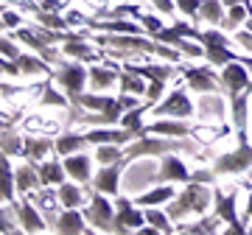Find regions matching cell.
Wrapping results in <instances>:
<instances>
[{"instance_id":"cell-19","label":"cell","mask_w":252,"mask_h":235,"mask_svg":"<svg viewBox=\"0 0 252 235\" xmlns=\"http://www.w3.org/2000/svg\"><path fill=\"white\" fill-rule=\"evenodd\" d=\"M87 26L93 31H104V34H146V28L140 23L132 20H98V17H87Z\"/></svg>"},{"instance_id":"cell-34","label":"cell","mask_w":252,"mask_h":235,"mask_svg":"<svg viewBox=\"0 0 252 235\" xmlns=\"http://www.w3.org/2000/svg\"><path fill=\"white\" fill-rule=\"evenodd\" d=\"M199 118H221L224 115V101H221V92H205V98L199 101Z\"/></svg>"},{"instance_id":"cell-41","label":"cell","mask_w":252,"mask_h":235,"mask_svg":"<svg viewBox=\"0 0 252 235\" xmlns=\"http://www.w3.org/2000/svg\"><path fill=\"white\" fill-rule=\"evenodd\" d=\"M146 221H149L152 227H157V230L165 233V235L177 230V227H174V218L168 216V210L162 213V210H157V207H146Z\"/></svg>"},{"instance_id":"cell-58","label":"cell","mask_w":252,"mask_h":235,"mask_svg":"<svg viewBox=\"0 0 252 235\" xmlns=\"http://www.w3.org/2000/svg\"><path fill=\"white\" fill-rule=\"evenodd\" d=\"M238 59H241V62L247 64V67H250V73H252V56H238Z\"/></svg>"},{"instance_id":"cell-51","label":"cell","mask_w":252,"mask_h":235,"mask_svg":"<svg viewBox=\"0 0 252 235\" xmlns=\"http://www.w3.org/2000/svg\"><path fill=\"white\" fill-rule=\"evenodd\" d=\"M162 92H165V82H152L149 84V90H146V101L157 104V101L162 98Z\"/></svg>"},{"instance_id":"cell-14","label":"cell","mask_w":252,"mask_h":235,"mask_svg":"<svg viewBox=\"0 0 252 235\" xmlns=\"http://www.w3.org/2000/svg\"><path fill=\"white\" fill-rule=\"evenodd\" d=\"M14 213H17V221H20V230H23V233H42V230H51L48 218H42V210L36 207L28 196L14 207Z\"/></svg>"},{"instance_id":"cell-48","label":"cell","mask_w":252,"mask_h":235,"mask_svg":"<svg viewBox=\"0 0 252 235\" xmlns=\"http://www.w3.org/2000/svg\"><path fill=\"white\" fill-rule=\"evenodd\" d=\"M0 51H3L6 59H17L20 56V48L14 45V36H3V39H0Z\"/></svg>"},{"instance_id":"cell-23","label":"cell","mask_w":252,"mask_h":235,"mask_svg":"<svg viewBox=\"0 0 252 235\" xmlns=\"http://www.w3.org/2000/svg\"><path fill=\"white\" fill-rule=\"evenodd\" d=\"M84 135H87V143L90 146H104V143L129 146L135 140L132 132H126V129H90V132H84Z\"/></svg>"},{"instance_id":"cell-12","label":"cell","mask_w":252,"mask_h":235,"mask_svg":"<svg viewBox=\"0 0 252 235\" xmlns=\"http://www.w3.org/2000/svg\"><path fill=\"white\" fill-rule=\"evenodd\" d=\"M250 84H252V73L241 59H235V62H230V64L221 67V87H224V92L230 95V98L238 95L241 90H247Z\"/></svg>"},{"instance_id":"cell-27","label":"cell","mask_w":252,"mask_h":235,"mask_svg":"<svg viewBox=\"0 0 252 235\" xmlns=\"http://www.w3.org/2000/svg\"><path fill=\"white\" fill-rule=\"evenodd\" d=\"M14 62H17L23 76H39V73H42V76H56V73L51 70V62H45L39 54H20Z\"/></svg>"},{"instance_id":"cell-20","label":"cell","mask_w":252,"mask_h":235,"mask_svg":"<svg viewBox=\"0 0 252 235\" xmlns=\"http://www.w3.org/2000/svg\"><path fill=\"white\" fill-rule=\"evenodd\" d=\"M149 129V135H162V137H190L193 126L185 123L182 118H157Z\"/></svg>"},{"instance_id":"cell-46","label":"cell","mask_w":252,"mask_h":235,"mask_svg":"<svg viewBox=\"0 0 252 235\" xmlns=\"http://www.w3.org/2000/svg\"><path fill=\"white\" fill-rule=\"evenodd\" d=\"M135 17L140 20V26L146 28V34H149V36H152V34H157V31H162L160 17H154V14H143V11H137Z\"/></svg>"},{"instance_id":"cell-2","label":"cell","mask_w":252,"mask_h":235,"mask_svg":"<svg viewBox=\"0 0 252 235\" xmlns=\"http://www.w3.org/2000/svg\"><path fill=\"white\" fill-rule=\"evenodd\" d=\"M199 148H202V146L193 143V140H188V137L143 135V137H137V140H132V143L126 146L121 163L129 165V163H135V160H140V157H162V154H171V151H188V154L196 157V154H202Z\"/></svg>"},{"instance_id":"cell-40","label":"cell","mask_w":252,"mask_h":235,"mask_svg":"<svg viewBox=\"0 0 252 235\" xmlns=\"http://www.w3.org/2000/svg\"><path fill=\"white\" fill-rule=\"evenodd\" d=\"M34 20L36 26H45V28H56V31H67V20L59 14V11H48V9H39L34 11Z\"/></svg>"},{"instance_id":"cell-9","label":"cell","mask_w":252,"mask_h":235,"mask_svg":"<svg viewBox=\"0 0 252 235\" xmlns=\"http://www.w3.org/2000/svg\"><path fill=\"white\" fill-rule=\"evenodd\" d=\"M193 112H196V109H193V104H190L188 92L180 90V87H177L174 92H168L162 104L152 107V115L154 118H190Z\"/></svg>"},{"instance_id":"cell-25","label":"cell","mask_w":252,"mask_h":235,"mask_svg":"<svg viewBox=\"0 0 252 235\" xmlns=\"http://www.w3.org/2000/svg\"><path fill=\"white\" fill-rule=\"evenodd\" d=\"M36 163L39 160H28L26 165H20L17 171V193H31V190H39L42 188V179H39V171H36Z\"/></svg>"},{"instance_id":"cell-44","label":"cell","mask_w":252,"mask_h":235,"mask_svg":"<svg viewBox=\"0 0 252 235\" xmlns=\"http://www.w3.org/2000/svg\"><path fill=\"white\" fill-rule=\"evenodd\" d=\"M219 224H221V216H205L202 221H196V224H182V227H177L180 233H196V235H202V233H216L219 230Z\"/></svg>"},{"instance_id":"cell-1","label":"cell","mask_w":252,"mask_h":235,"mask_svg":"<svg viewBox=\"0 0 252 235\" xmlns=\"http://www.w3.org/2000/svg\"><path fill=\"white\" fill-rule=\"evenodd\" d=\"M93 42L104 51V54L115 56V59H132V56H140V54H152V56H160V59H171V62H180V51L165 42H157L154 36H146V34H93L90 36Z\"/></svg>"},{"instance_id":"cell-59","label":"cell","mask_w":252,"mask_h":235,"mask_svg":"<svg viewBox=\"0 0 252 235\" xmlns=\"http://www.w3.org/2000/svg\"><path fill=\"white\" fill-rule=\"evenodd\" d=\"M221 3H224L227 9H230V6H238V3H244V0H221Z\"/></svg>"},{"instance_id":"cell-43","label":"cell","mask_w":252,"mask_h":235,"mask_svg":"<svg viewBox=\"0 0 252 235\" xmlns=\"http://www.w3.org/2000/svg\"><path fill=\"white\" fill-rule=\"evenodd\" d=\"M124 146L121 143H104V146H98L95 148V160H98L101 165H112V163H118V160H124Z\"/></svg>"},{"instance_id":"cell-60","label":"cell","mask_w":252,"mask_h":235,"mask_svg":"<svg viewBox=\"0 0 252 235\" xmlns=\"http://www.w3.org/2000/svg\"><path fill=\"white\" fill-rule=\"evenodd\" d=\"M135 3H143V0H135Z\"/></svg>"},{"instance_id":"cell-6","label":"cell","mask_w":252,"mask_h":235,"mask_svg":"<svg viewBox=\"0 0 252 235\" xmlns=\"http://www.w3.org/2000/svg\"><path fill=\"white\" fill-rule=\"evenodd\" d=\"M84 216L98 233H112V227H115V207L107 202V193H101V190L90 193V205L84 210Z\"/></svg>"},{"instance_id":"cell-21","label":"cell","mask_w":252,"mask_h":235,"mask_svg":"<svg viewBox=\"0 0 252 235\" xmlns=\"http://www.w3.org/2000/svg\"><path fill=\"white\" fill-rule=\"evenodd\" d=\"M124 70H132L137 76H143L149 82H168L171 76H177V67L174 64H137V62H124Z\"/></svg>"},{"instance_id":"cell-45","label":"cell","mask_w":252,"mask_h":235,"mask_svg":"<svg viewBox=\"0 0 252 235\" xmlns=\"http://www.w3.org/2000/svg\"><path fill=\"white\" fill-rule=\"evenodd\" d=\"M205 48H210V45H227L230 48V36H224L221 34V28H210V31H202V39H199Z\"/></svg>"},{"instance_id":"cell-56","label":"cell","mask_w":252,"mask_h":235,"mask_svg":"<svg viewBox=\"0 0 252 235\" xmlns=\"http://www.w3.org/2000/svg\"><path fill=\"white\" fill-rule=\"evenodd\" d=\"M244 221H252V188H250V202H247V213H244Z\"/></svg>"},{"instance_id":"cell-42","label":"cell","mask_w":252,"mask_h":235,"mask_svg":"<svg viewBox=\"0 0 252 235\" xmlns=\"http://www.w3.org/2000/svg\"><path fill=\"white\" fill-rule=\"evenodd\" d=\"M205 59L210 64H219V67H224V64H230V62H235L238 59V54H233L227 45H210V48H205Z\"/></svg>"},{"instance_id":"cell-54","label":"cell","mask_w":252,"mask_h":235,"mask_svg":"<svg viewBox=\"0 0 252 235\" xmlns=\"http://www.w3.org/2000/svg\"><path fill=\"white\" fill-rule=\"evenodd\" d=\"M152 6H154L157 11H162V14H165V11H174L177 0H152Z\"/></svg>"},{"instance_id":"cell-24","label":"cell","mask_w":252,"mask_h":235,"mask_svg":"<svg viewBox=\"0 0 252 235\" xmlns=\"http://www.w3.org/2000/svg\"><path fill=\"white\" fill-rule=\"evenodd\" d=\"M118 76L121 70H115L112 64H93L90 67V87L93 92H109V87H115L118 84Z\"/></svg>"},{"instance_id":"cell-10","label":"cell","mask_w":252,"mask_h":235,"mask_svg":"<svg viewBox=\"0 0 252 235\" xmlns=\"http://www.w3.org/2000/svg\"><path fill=\"white\" fill-rule=\"evenodd\" d=\"M185 82H188V90H193L196 95H205V92H221V76L213 73V67H185L182 70Z\"/></svg>"},{"instance_id":"cell-50","label":"cell","mask_w":252,"mask_h":235,"mask_svg":"<svg viewBox=\"0 0 252 235\" xmlns=\"http://www.w3.org/2000/svg\"><path fill=\"white\" fill-rule=\"evenodd\" d=\"M233 39L244 48V51H250V54H252V31H250V28H238V31L233 34Z\"/></svg>"},{"instance_id":"cell-37","label":"cell","mask_w":252,"mask_h":235,"mask_svg":"<svg viewBox=\"0 0 252 235\" xmlns=\"http://www.w3.org/2000/svg\"><path fill=\"white\" fill-rule=\"evenodd\" d=\"M54 151L51 137H26V160H45V154Z\"/></svg>"},{"instance_id":"cell-57","label":"cell","mask_w":252,"mask_h":235,"mask_svg":"<svg viewBox=\"0 0 252 235\" xmlns=\"http://www.w3.org/2000/svg\"><path fill=\"white\" fill-rule=\"evenodd\" d=\"M244 3H247V9H250V17H247V28L252 31V3H250V0H244Z\"/></svg>"},{"instance_id":"cell-3","label":"cell","mask_w":252,"mask_h":235,"mask_svg":"<svg viewBox=\"0 0 252 235\" xmlns=\"http://www.w3.org/2000/svg\"><path fill=\"white\" fill-rule=\"evenodd\" d=\"M213 190L207 188V182H185V188L177 193V199L168 202V216L174 221H180V218L190 216V213H196V216H205L207 207L213 205Z\"/></svg>"},{"instance_id":"cell-38","label":"cell","mask_w":252,"mask_h":235,"mask_svg":"<svg viewBox=\"0 0 252 235\" xmlns=\"http://www.w3.org/2000/svg\"><path fill=\"white\" fill-rule=\"evenodd\" d=\"M39 107H70V98L54 87V82H42V92H39Z\"/></svg>"},{"instance_id":"cell-53","label":"cell","mask_w":252,"mask_h":235,"mask_svg":"<svg viewBox=\"0 0 252 235\" xmlns=\"http://www.w3.org/2000/svg\"><path fill=\"white\" fill-rule=\"evenodd\" d=\"M0 70H3V76H23L14 59H3V62H0Z\"/></svg>"},{"instance_id":"cell-13","label":"cell","mask_w":252,"mask_h":235,"mask_svg":"<svg viewBox=\"0 0 252 235\" xmlns=\"http://www.w3.org/2000/svg\"><path fill=\"white\" fill-rule=\"evenodd\" d=\"M11 36H14L17 42H23V45H28L31 51H34V54H39L42 59H45V62L62 64V54H59L54 45H48L45 39H42V36L34 31V28H14V34H11Z\"/></svg>"},{"instance_id":"cell-11","label":"cell","mask_w":252,"mask_h":235,"mask_svg":"<svg viewBox=\"0 0 252 235\" xmlns=\"http://www.w3.org/2000/svg\"><path fill=\"white\" fill-rule=\"evenodd\" d=\"M235 205H238V196H235V193H219L216 190V196H213V207H216V213L221 216V221L227 224V233L244 235L247 233V224L238 218Z\"/></svg>"},{"instance_id":"cell-36","label":"cell","mask_w":252,"mask_h":235,"mask_svg":"<svg viewBox=\"0 0 252 235\" xmlns=\"http://www.w3.org/2000/svg\"><path fill=\"white\" fill-rule=\"evenodd\" d=\"M59 202L62 207H81L84 205V190L79 188V182H62L59 185Z\"/></svg>"},{"instance_id":"cell-28","label":"cell","mask_w":252,"mask_h":235,"mask_svg":"<svg viewBox=\"0 0 252 235\" xmlns=\"http://www.w3.org/2000/svg\"><path fill=\"white\" fill-rule=\"evenodd\" d=\"M87 135H76V132H62V135L54 140V151L59 157H67V154H76V151H84L87 148Z\"/></svg>"},{"instance_id":"cell-30","label":"cell","mask_w":252,"mask_h":235,"mask_svg":"<svg viewBox=\"0 0 252 235\" xmlns=\"http://www.w3.org/2000/svg\"><path fill=\"white\" fill-rule=\"evenodd\" d=\"M36 171H39L42 188H48V185H62L67 168H64L62 160H45V163H36Z\"/></svg>"},{"instance_id":"cell-39","label":"cell","mask_w":252,"mask_h":235,"mask_svg":"<svg viewBox=\"0 0 252 235\" xmlns=\"http://www.w3.org/2000/svg\"><path fill=\"white\" fill-rule=\"evenodd\" d=\"M250 17V9H247V3H238V6H230V11L224 14V20H221V31H238L241 28V23Z\"/></svg>"},{"instance_id":"cell-15","label":"cell","mask_w":252,"mask_h":235,"mask_svg":"<svg viewBox=\"0 0 252 235\" xmlns=\"http://www.w3.org/2000/svg\"><path fill=\"white\" fill-rule=\"evenodd\" d=\"M54 230L62 235H79V233H93L90 221L84 213H79V207H64L54 221Z\"/></svg>"},{"instance_id":"cell-4","label":"cell","mask_w":252,"mask_h":235,"mask_svg":"<svg viewBox=\"0 0 252 235\" xmlns=\"http://www.w3.org/2000/svg\"><path fill=\"white\" fill-rule=\"evenodd\" d=\"M235 135H238V146H235L233 151H227V154H221V157L213 160L216 176L252 171V140L247 137V132H235Z\"/></svg>"},{"instance_id":"cell-17","label":"cell","mask_w":252,"mask_h":235,"mask_svg":"<svg viewBox=\"0 0 252 235\" xmlns=\"http://www.w3.org/2000/svg\"><path fill=\"white\" fill-rule=\"evenodd\" d=\"M126 165L118 160L112 165H101V171L93 176V190H101V193H107V196H115L118 188H121V171H124Z\"/></svg>"},{"instance_id":"cell-32","label":"cell","mask_w":252,"mask_h":235,"mask_svg":"<svg viewBox=\"0 0 252 235\" xmlns=\"http://www.w3.org/2000/svg\"><path fill=\"white\" fill-rule=\"evenodd\" d=\"M3 154L6 157H26V137H20L11 126H3Z\"/></svg>"},{"instance_id":"cell-47","label":"cell","mask_w":252,"mask_h":235,"mask_svg":"<svg viewBox=\"0 0 252 235\" xmlns=\"http://www.w3.org/2000/svg\"><path fill=\"white\" fill-rule=\"evenodd\" d=\"M202 3H205V0H177V9H180L185 17L196 20L199 17V9H202Z\"/></svg>"},{"instance_id":"cell-29","label":"cell","mask_w":252,"mask_h":235,"mask_svg":"<svg viewBox=\"0 0 252 235\" xmlns=\"http://www.w3.org/2000/svg\"><path fill=\"white\" fill-rule=\"evenodd\" d=\"M250 95H252V84L230 98V115H233L235 132H247V101H250Z\"/></svg>"},{"instance_id":"cell-52","label":"cell","mask_w":252,"mask_h":235,"mask_svg":"<svg viewBox=\"0 0 252 235\" xmlns=\"http://www.w3.org/2000/svg\"><path fill=\"white\" fill-rule=\"evenodd\" d=\"M64 20H67V26H87V17L81 14V11L70 9L67 14H64Z\"/></svg>"},{"instance_id":"cell-35","label":"cell","mask_w":252,"mask_h":235,"mask_svg":"<svg viewBox=\"0 0 252 235\" xmlns=\"http://www.w3.org/2000/svg\"><path fill=\"white\" fill-rule=\"evenodd\" d=\"M149 79H143V76H137V73L132 70H121V76H118V84H121V92H132V95H146V90H149Z\"/></svg>"},{"instance_id":"cell-61","label":"cell","mask_w":252,"mask_h":235,"mask_svg":"<svg viewBox=\"0 0 252 235\" xmlns=\"http://www.w3.org/2000/svg\"><path fill=\"white\" fill-rule=\"evenodd\" d=\"M250 140H252V135H250Z\"/></svg>"},{"instance_id":"cell-49","label":"cell","mask_w":252,"mask_h":235,"mask_svg":"<svg viewBox=\"0 0 252 235\" xmlns=\"http://www.w3.org/2000/svg\"><path fill=\"white\" fill-rule=\"evenodd\" d=\"M3 28H6V31H14V28H23V17H20L17 11H11V9H6L3 11Z\"/></svg>"},{"instance_id":"cell-31","label":"cell","mask_w":252,"mask_h":235,"mask_svg":"<svg viewBox=\"0 0 252 235\" xmlns=\"http://www.w3.org/2000/svg\"><path fill=\"white\" fill-rule=\"evenodd\" d=\"M62 54L73 56V59H84V62H95V59H104L107 54H98L93 51L84 39H70V42H62Z\"/></svg>"},{"instance_id":"cell-55","label":"cell","mask_w":252,"mask_h":235,"mask_svg":"<svg viewBox=\"0 0 252 235\" xmlns=\"http://www.w3.org/2000/svg\"><path fill=\"white\" fill-rule=\"evenodd\" d=\"M39 6H42V9H48V11H59L64 6V0H39Z\"/></svg>"},{"instance_id":"cell-16","label":"cell","mask_w":252,"mask_h":235,"mask_svg":"<svg viewBox=\"0 0 252 235\" xmlns=\"http://www.w3.org/2000/svg\"><path fill=\"white\" fill-rule=\"evenodd\" d=\"M157 179L160 182H193V171H188L185 163L177 157V151H171V154H162Z\"/></svg>"},{"instance_id":"cell-33","label":"cell","mask_w":252,"mask_h":235,"mask_svg":"<svg viewBox=\"0 0 252 235\" xmlns=\"http://www.w3.org/2000/svg\"><path fill=\"white\" fill-rule=\"evenodd\" d=\"M224 3L221 0H205L202 3V9H199V17L193 20V23H199V20H205V23H210L213 28L221 26V20H224Z\"/></svg>"},{"instance_id":"cell-5","label":"cell","mask_w":252,"mask_h":235,"mask_svg":"<svg viewBox=\"0 0 252 235\" xmlns=\"http://www.w3.org/2000/svg\"><path fill=\"white\" fill-rule=\"evenodd\" d=\"M70 104H79V107H84V109H93V112L104 115V123H107V126L121 123V118H124V112H126L121 98H112L107 92H81V95L70 98Z\"/></svg>"},{"instance_id":"cell-8","label":"cell","mask_w":252,"mask_h":235,"mask_svg":"<svg viewBox=\"0 0 252 235\" xmlns=\"http://www.w3.org/2000/svg\"><path fill=\"white\" fill-rule=\"evenodd\" d=\"M143 224H146V213H140L132 199L121 196L115 202V227H112V233L124 235V233H132V230L137 233Z\"/></svg>"},{"instance_id":"cell-18","label":"cell","mask_w":252,"mask_h":235,"mask_svg":"<svg viewBox=\"0 0 252 235\" xmlns=\"http://www.w3.org/2000/svg\"><path fill=\"white\" fill-rule=\"evenodd\" d=\"M62 163H64V168H67V176H70V179H76L79 185H90L93 176H95V174H93V163H90V157H87L84 151L67 154V157H64Z\"/></svg>"},{"instance_id":"cell-26","label":"cell","mask_w":252,"mask_h":235,"mask_svg":"<svg viewBox=\"0 0 252 235\" xmlns=\"http://www.w3.org/2000/svg\"><path fill=\"white\" fill-rule=\"evenodd\" d=\"M174 199V182H162L157 188H152L149 193H140L135 199L137 207H157V205H168Z\"/></svg>"},{"instance_id":"cell-22","label":"cell","mask_w":252,"mask_h":235,"mask_svg":"<svg viewBox=\"0 0 252 235\" xmlns=\"http://www.w3.org/2000/svg\"><path fill=\"white\" fill-rule=\"evenodd\" d=\"M152 109V101H146V104H137V107H132V109H126L124 112V118H121V126L126 129V132H132V137H143V135H149V129L143 126V115Z\"/></svg>"},{"instance_id":"cell-7","label":"cell","mask_w":252,"mask_h":235,"mask_svg":"<svg viewBox=\"0 0 252 235\" xmlns=\"http://www.w3.org/2000/svg\"><path fill=\"white\" fill-rule=\"evenodd\" d=\"M54 79L62 84L67 98H76V95L84 92V84H90V70H84V64L79 62H62Z\"/></svg>"}]
</instances>
